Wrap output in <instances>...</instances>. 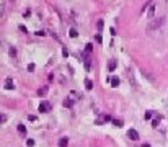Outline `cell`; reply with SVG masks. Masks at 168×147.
<instances>
[{"mask_svg": "<svg viewBox=\"0 0 168 147\" xmlns=\"http://www.w3.org/2000/svg\"><path fill=\"white\" fill-rule=\"evenodd\" d=\"M26 146H28V147H33L34 146V141H33V139H26Z\"/></svg>", "mask_w": 168, "mask_h": 147, "instance_id": "cell-19", "label": "cell"}, {"mask_svg": "<svg viewBox=\"0 0 168 147\" xmlns=\"http://www.w3.org/2000/svg\"><path fill=\"white\" fill-rule=\"evenodd\" d=\"M92 49H93V44H92V43H88V44H87V47H85V51H87V52H92Z\"/></svg>", "mask_w": 168, "mask_h": 147, "instance_id": "cell-17", "label": "cell"}, {"mask_svg": "<svg viewBox=\"0 0 168 147\" xmlns=\"http://www.w3.org/2000/svg\"><path fill=\"white\" fill-rule=\"evenodd\" d=\"M7 121V116L5 114H0V123H5Z\"/></svg>", "mask_w": 168, "mask_h": 147, "instance_id": "cell-24", "label": "cell"}, {"mask_svg": "<svg viewBox=\"0 0 168 147\" xmlns=\"http://www.w3.org/2000/svg\"><path fill=\"white\" fill-rule=\"evenodd\" d=\"M62 56H64V57H69V51L65 49V47L62 49Z\"/></svg>", "mask_w": 168, "mask_h": 147, "instance_id": "cell-23", "label": "cell"}, {"mask_svg": "<svg viewBox=\"0 0 168 147\" xmlns=\"http://www.w3.org/2000/svg\"><path fill=\"white\" fill-rule=\"evenodd\" d=\"M158 123H160V116H158L157 119H153V121H152V126H153V128H157V126H158Z\"/></svg>", "mask_w": 168, "mask_h": 147, "instance_id": "cell-18", "label": "cell"}, {"mask_svg": "<svg viewBox=\"0 0 168 147\" xmlns=\"http://www.w3.org/2000/svg\"><path fill=\"white\" fill-rule=\"evenodd\" d=\"M0 46H2V41H0Z\"/></svg>", "mask_w": 168, "mask_h": 147, "instance_id": "cell-27", "label": "cell"}, {"mask_svg": "<svg viewBox=\"0 0 168 147\" xmlns=\"http://www.w3.org/2000/svg\"><path fill=\"white\" fill-rule=\"evenodd\" d=\"M163 21H165V18L162 16V18H157V20H153V21H150L149 23V26H147V30L149 31H153V30H158L162 25H163Z\"/></svg>", "mask_w": 168, "mask_h": 147, "instance_id": "cell-1", "label": "cell"}, {"mask_svg": "<svg viewBox=\"0 0 168 147\" xmlns=\"http://www.w3.org/2000/svg\"><path fill=\"white\" fill-rule=\"evenodd\" d=\"M69 35H70V38H77V36H78V33H77V30H73V28L70 30V33H69Z\"/></svg>", "mask_w": 168, "mask_h": 147, "instance_id": "cell-14", "label": "cell"}, {"mask_svg": "<svg viewBox=\"0 0 168 147\" xmlns=\"http://www.w3.org/2000/svg\"><path fill=\"white\" fill-rule=\"evenodd\" d=\"M47 90H49V87H47V85H44V87H41V88L38 90V95H39V97H44V95L47 93Z\"/></svg>", "mask_w": 168, "mask_h": 147, "instance_id": "cell-6", "label": "cell"}, {"mask_svg": "<svg viewBox=\"0 0 168 147\" xmlns=\"http://www.w3.org/2000/svg\"><path fill=\"white\" fill-rule=\"evenodd\" d=\"M113 124H114V126H119V128H121V126H122V121H121V119H113Z\"/></svg>", "mask_w": 168, "mask_h": 147, "instance_id": "cell-15", "label": "cell"}, {"mask_svg": "<svg viewBox=\"0 0 168 147\" xmlns=\"http://www.w3.org/2000/svg\"><path fill=\"white\" fill-rule=\"evenodd\" d=\"M64 106H65V108H70V106H72V100H64Z\"/></svg>", "mask_w": 168, "mask_h": 147, "instance_id": "cell-16", "label": "cell"}, {"mask_svg": "<svg viewBox=\"0 0 168 147\" xmlns=\"http://www.w3.org/2000/svg\"><path fill=\"white\" fill-rule=\"evenodd\" d=\"M5 88H7V90H13V88H15V85H13V82H11L10 78L7 80V85H5Z\"/></svg>", "mask_w": 168, "mask_h": 147, "instance_id": "cell-11", "label": "cell"}, {"mask_svg": "<svg viewBox=\"0 0 168 147\" xmlns=\"http://www.w3.org/2000/svg\"><path fill=\"white\" fill-rule=\"evenodd\" d=\"M142 75L149 80V82H152V83H155V77L153 75H150V72H147V70H142Z\"/></svg>", "mask_w": 168, "mask_h": 147, "instance_id": "cell-4", "label": "cell"}, {"mask_svg": "<svg viewBox=\"0 0 168 147\" xmlns=\"http://www.w3.org/2000/svg\"><path fill=\"white\" fill-rule=\"evenodd\" d=\"M153 15H155V5L152 3V5H150V8H149V12H147V18H150V20H152V18H153Z\"/></svg>", "mask_w": 168, "mask_h": 147, "instance_id": "cell-5", "label": "cell"}, {"mask_svg": "<svg viewBox=\"0 0 168 147\" xmlns=\"http://www.w3.org/2000/svg\"><path fill=\"white\" fill-rule=\"evenodd\" d=\"M144 118H145V119H150V118H152V113H150V111H147V113L144 114Z\"/></svg>", "mask_w": 168, "mask_h": 147, "instance_id": "cell-21", "label": "cell"}, {"mask_svg": "<svg viewBox=\"0 0 168 147\" xmlns=\"http://www.w3.org/2000/svg\"><path fill=\"white\" fill-rule=\"evenodd\" d=\"M18 132H20L21 136L26 134V128H25V124H18Z\"/></svg>", "mask_w": 168, "mask_h": 147, "instance_id": "cell-10", "label": "cell"}, {"mask_svg": "<svg viewBox=\"0 0 168 147\" xmlns=\"http://www.w3.org/2000/svg\"><path fill=\"white\" fill-rule=\"evenodd\" d=\"M111 119H113V118H111L109 114H104V116H103V121H111Z\"/></svg>", "mask_w": 168, "mask_h": 147, "instance_id": "cell-22", "label": "cell"}, {"mask_svg": "<svg viewBox=\"0 0 168 147\" xmlns=\"http://www.w3.org/2000/svg\"><path fill=\"white\" fill-rule=\"evenodd\" d=\"M5 15V3H0V18Z\"/></svg>", "mask_w": 168, "mask_h": 147, "instance_id": "cell-13", "label": "cell"}, {"mask_svg": "<svg viewBox=\"0 0 168 147\" xmlns=\"http://www.w3.org/2000/svg\"><path fill=\"white\" fill-rule=\"evenodd\" d=\"M10 56H11V57L16 56V49H15V47H10Z\"/></svg>", "mask_w": 168, "mask_h": 147, "instance_id": "cell-20", "label": "cell"}, {"mask_svg": "<svg viewBox=\"0 0 168 147\" xmlns=\"http://www.w3.org/2000/svg\"><path fill=\"white\" fill-rule=\"evenodd\" d=\"M127 137L132 139V141H137V139H139V134H137L135 129H129V131H127Z\"/></svg>", "mask_w": 168, "mask_h": 147, "instance_id": "cell-3", "label": "cell"}, {"mask_svg": "<svg viewBox=\"0 0 168 147\" xmlns=\"http://www.w3.org/2000/svg\"><path fill=\"white\" fill-rule=\"evenodd\" d=\"M111 87H119V77H111Z\"/></svg>", "mask_w": 168, "mask_h": 147, "instance_id": "cell-8", "label": "cell"}, {"mask_svg": "<svg viewBox=\"0 0 168 147\" xmlns=\"http://www.w3.org/2000/svg\"><path fill=\"white\" fill-rule=\"evenodd\" d=\"M28 119H30V121H36V116H34V114H30Z\"/></svg>", "mask_w": 168, "mask_h": 147, "instance_id": "cell-26", "label": "cell"}, {"mask_svg": "<svg viewBox=\"0 0 168 147\" xmlns=\"http://www.w3.org/2000/svg\"><path fill=\"white\" fill-rule=\"evenodd\" d=\"M39 111H41V113H47V111H51V105H49L47 101H42V103L39 105Z\"/></svg>", "mask_w": 168, "mask_h": 147, "instance_id": "cell-2", "label": "cell"}, {"mask_svg": "<svg viewBox=\"0 0 168 147\" xmlns=\"http://www.w3.org/2000/svg\"><path fill=\"white\" fill-rule=\"evenodd\" d=\"M114 67H116V61H114V59H111V61H109V72H113V70H114Z\"/></svg>", "mask_w": 168, "mask_h": 147, "instance_id": "cell-12", "label": "cell"}, {"mask_svg": "<svg viewBox=\"0 0 168 147\" xmlns=\"http://www.w3.org/2000/svg\"><path fill=\"white\" fill-rule=\"evenodd\" d=\"M85 88H87V90H92V88H93V82H92L90 78L85 80Z\"/></svg>", "mask_w": 168, "mask_h": 147, "instance_id": "cell-9", "label": "cell"}, {"mask_svg": "<svg viewBox=\"0 0 168 147\" xmlns=\"http://www.w3.org/2000/svg\"><path fill=\"white\" fill-rule=\"evenodd\" d=\"M28 70L33 72V70H34V64H30V66H28Z\"/></svg>", "mask_w": 168, "mask_h": 147, "instance_id": "cell-25", "label": "cell"}, {"mask_svg": "<svg viewBox=\"0 0 168 147\" xmlns=\"http://www.w3.org/2000/svg\"><path fill=\"white\" fill-rule=\"evenodd\" d=\"M69 146V139L67 137H61L59 139V147H67Z\"/></svg>", "mask_w": 168, "mask_h": 147, "instance_id": "cell-7", "label": "cell"}]
</instances>
